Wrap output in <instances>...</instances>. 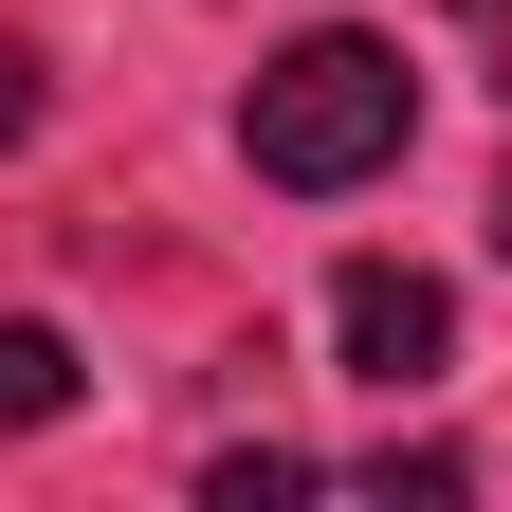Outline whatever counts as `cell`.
<instances>
[{
    "label": "cell",
    "mask_w": 512,
    "mask_h": 512,
    "mask_svg": "<svg viewBox=\"0 0 512 512\" xmlns=\"http://www.w3.org/2000/svg\"><path fill=\"white\" fill-rule=\"evenodd\" d=\"M403 128H421L403 37H293V55H256V92H238V147H256V183H293V202L384 183Z\"/></svg>",
    "instance_id": "cell-1"
},
{
    "label": "cell",
    "mask_w": 512,
    "mask_h": 512,
    "mask_svg": "<svg viewBox=\"0 0 512 512\" xmlns=\"http://www.w3.org/2000/svg\"><path fill=\"white\" fill-rule=\"evenodd\" d=\"M330 330H348V366L403 403V384H439V348H458V293L421 275V256H348L330 275Z\"/></svg>",
    "instance_id": "cell-2"
},
{
    "label": "cell",
    "mask_w": 512,
    "mask_h": 512,
    "mask_svg": "<svg viewBox=\"0 0 512 512\" xmlns=\"http://www.w3.org/2000/svg\"><path fill=\"white\" fill-rule=\"evenodd\" d=\"M37 421H74V348L37 311H0V439H37Z\"/></svg>",
    "instance_id": "cell-3"
},
{
    "label": "cell",
    "mask_w": 512,
    "mask_h": 512,
    "mask_svg": "<svg viewBox=\"0 0 512 512\" xmlns=\"http://www.w3.org/2000/svg\"><path fill=\"white\" fill-rule=\"evenodd\" d=\"M348 476H366V494H421V512H439V494H476L458 458H439V439H421V458H403V439H384V458H348Z\"/></svg>",
    "instance_id": "cell-4"
},
{
    "label": "cell",
    "mask_w": 512,
    "mask_h": 512,
    "mask_svg": "<svg viewBox=\"0 0 512 512\" xmlns=\"http://www.w3.org/2000/svg\"><path fill=\"white\" fill-rule=\"evenodd\" d=\"M19 128H37V55H0V147H19Z\"/></svg>",
    "instance_id": "cell-5"
},
{
    "label": "cell",
    "mask_w": 512,
    "mask_h": 512,
    "mask_svg": "<svg viewBox=\"0 0 512 512\" xmlns=\"http://www.w3.org/2000/svg\"><path fill=\"white\" fill-rule=\"evenodd\" d=\"M458 19H476V37H494V55H512V0H458Z\"/></svg>",
    "instance_id": "cell-6"
},
{
    "label": "cell",
    "mask_w": 512,
    "mask_h": 512,
    "mask_svg": "<svg viewBox=\"0 0 512 512\" xmlns=\"http://www.w3.org/2000/svg\"><path fill=\"white\" fill-rule=\"evenodd\" d=\"M494 256H512V165H494Z\"/></svg>",
    "instance_id": "cell-7"
}]
</instances>
